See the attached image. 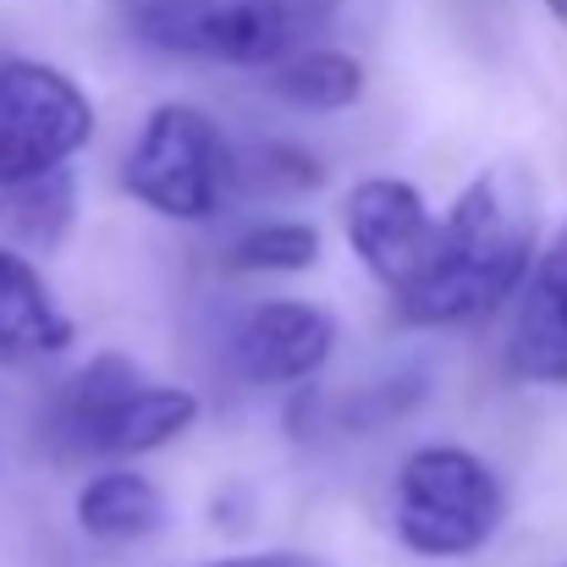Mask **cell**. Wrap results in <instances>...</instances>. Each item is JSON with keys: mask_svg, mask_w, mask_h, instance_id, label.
I'll list each match as a JSON object with an SVG mask.
<instances>
[{"mask_svg": "<svg viewBox=\"0 0 567 567\" xmlns=\"http://www.w3.org/2000/svg\"><path fill=\"white\" fill-rule=\"evenodd\" d=\"M198 396L188 385L155 380L127 353H100L61 385L44 430L55 452L94 457V463H133L144 452L172 446L198 419Z\"/></svg>", "mask_w": 567, "mask_h": 567, "instance_id": "cell-2", "label": "cell"}, {"mask_svg": "<svg viewBox=\"0 0 567 567\" xmlns=\"http://www.w3.org/2000/svg\"><path fill=\"white\" fill-rule=\"evenodd\" d=\"M72 342H78V326L55 303V292L39 276V265L22 248L0 243V364L55 359Z\"/></svg>", "mask_w": 567, "mask_h": 567, "instance_id": "cell-10", "label": "cell"}, {"mask_svg": "<svg viewBox=\"0 0 567 567\" xmlns=\"http://www.w3.org/2000/svg\"><path fill=\"white\" fill-rule=\"evenodd\" d=\"M540 248V193L524 166L496 161L430 226L424 259L396 287L408 326H468L496 315Z\"/></svg>", "mask_w": 567, "mask_h": 567, "instance_id": "cell-1", "label": "cell"}, {"mask_svg": "<svg viewBox=\"0 0 567 567\" xmlns=\"http://www.w3.org/2000/svg\"><path fill=\"white\" fill-rule=\"evenodd\" d=\"M78 226V177L72 166H55L28 183L0 188V231L22 254H55Z\"/></svg>", "mask_w": 567, "mask_h": 567, "instance_id": "cell-13", "label": "cell"}, {"mask_svg": "<svg viewBox=\"0 0 567 567\" xmlns=\"http://www.w3.org/2000/svg\"><path fill=\"white\" fill-rule=\"evenodd\" d=\"M315 259H320V231L309 220H259L226 254L237 276H298Z\"/></svg>", "mask_w": 567, "mask_h": 567, "instance_id": "cell-14", "label": "cell"}, {"mask_svg": "<svg viewBox=\"0 0 567 567\" xmlns=\"http://www.w3.org/2000/svg\"><path fill=\"white\" fill-rule=\"evenodd\" d=\"M94 138V100L50 61H0V188L72 166Z\"/></svg>", "mask_w": 567, "mask_h": 567, "instance_id": "cell-5", "label": "cell"}, {"mask_svg": "<svg viewBox=\"0 0 567 567\" xmlns=\"http://www.w3.org/2000/svg\"><path fill=\"white\" fill-rule=\"evenodd\" d=\"M204 567H326L320 557H303V551H243V557H220V563Z\"/></svg>", "mask_w": 567, "mask_h": 567, "instance_id": "cell-16", "label": "cell"}, {"mask_svg": "<svg viewBox=\"0 0 567 567\" xmlns=\"http://www.w3.org/2000/svg\"><path fill=\"white\" fill-rule=\"evenodd\" d=\"M430 204L408 177H364L342 198V231L348 248L359 254V265L375 276L380 287H402L413 276V265L424 259L430 243Z\"/></svg>", "mask_w": 567, "mask_h": 567, "instance_id": "cell-7", "label": "cell"}, {"mask_svg": "<svg viewBox=\"0 0 567 567\" xmlns=\"http://www.w3.org/2000/svg\"><path fill=\"white\" fill-rule=\"evenodd\" d=\"M546 11H551L557 22H567V0H546Z\"/></svg>", "mask_w": 567, "mask_h": 567, "instance_id": "cell-17", "label": "cell"}, {"mask_svg": "<svg viewBox=\"0 0 567 567\" xmlns=\"http://www.w3.org/2000/svg\"><path fill=\"white\" fill-rule=\"evenodd\" d=\"M72 513H78V529L100 546H127V540H150L166 529L161 485L127 463H105L100 474H89Z\"/></svg>", "mask_w": 567, "mask_h": 567, "instance_id": "cell-11", "label": "cell"}, {"mask_svg": "<svg viewBox=\"0 0 567 567\" xmlns=\"http://www.w3.org/2000/svg\"><path fill=\"white\" fill-rule=\"evenodd\" d=\"M513 298L507 370L529 385H567V220L551 243L535 248Z\"/></svg>", "mask_w": 567, "mask_h": 567, "instance_id": "cell-9", "label": "cell"}, {"mask_svg": "<svg viewBox=\"0 0 567 567\" xmlns=\"http://www.w3.org/2000/svg\"><path fill=\"white\" fill-rule=\"evenodd\" d=\"M507 491L496 468L468 446H419L396 468L391 529L424 563H457L496 540Z\"/></svg>", "mask_w": 567, "mask_h": 567, "instance_id": "cell-3", "label": "cell"}, {"mask_svg": "<svg viewBox=\"0 0 567 567\" xmlns=\"http://www.w3.org/2000/svg\"><path fill=\"white\" fill-rule=\"evenodd\" d=\"M270 89L276 100H287L292 111L309 116H337L353 111L364 100V61L337 50V44H303V50H281L270 61Z\"/></svg>", "mask_w": 567, "mask_h": 567, "instance_id": "cell-12", "label": "cell"}, {"mask_svg": "<svg viewBox=\"0 0 567 567\" xmlns=\"http://www.w3.org/2000/svg\"><path fill=\"white\" fill-rule=\"evenodd\" d=\"M127 22L144 44L188 61L270 66L292 50L298 0H127Z\"/></svg>", "mask_w": 567, "mask_h": 567, "instance_id": "cell-6", "label": "cell"}, {"mask_svg": "<svg viewBox=\"0 0 567 567\" xmlns=\"http://www.w3.org/2000/svg\"><path fill=\"white\" fill-rule=\"evenodd\" d=\"M243 177H248L259 193L287 198V193L320 188V177H326V172H320V161H315L309 150H298V144H259V150L248 155Z\"/></svg>", "mask_w": 567, "mask_h": 567, "instance_id": "cell-15", "label": "cell"}, {"mask_svg": "<svg viewBox=\"0 0 567 567\" xmlns=\"http://www.w3.org/2000/svg\"><path fill=\"white\" fill-rule=\"evenodd\" d=\"M551 567H567V563H551Z\"/></svg>", "mask_w": 567, "mask_h": 567, "instance_id": "cell-18", "label": "cell"}, {"mask_svg": "<svg viewBox=\"0 0 567 567\" xmlns=\"http://www.w3.org/2000/svg\"><path fill=\"white\" fill-rule=\"evenodd\" d=\"M337 353V315L303 298L259 303L231 337V370L248 385H303Z\"/></svg>", "mask_w": 567, "mask_h": 567, "instance_id": "cell-8", "label": "cell"}, {"mask_svg": "<svg viewBox=\"0 0 567 567\" xmlns=\"http://www.w3.org/2000/svg\"><path fill=\"white\" fill-rule=\"evenodd\" d=\"M231 183H237L231 144L220 138L215 116H204L198 105H155L122 161V193L177 226L215 220L220 204L231 198Z\"/></svg>", "mask_w": 567, "mask_h": 567, "instance_id": "cell-4", "label": "cell"}]
</instances>
